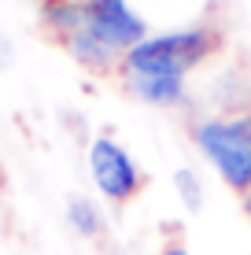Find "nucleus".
Wrapping results in <instances>:
<instances>
[{
  "label": "nucleus",
  "instance_id": "nucleus-12",
  "mask_svg": "<svg viewBox=\"0 0 251 255\" xmlns=\"http://www.w3.org/2000/svg\"><path fill=\"white\" fill-rule=\"evenodd\" d=\"M240 207H244V218H248V222H251V189L244 192V196H240Z\"/></svg>",
  "mask_w": 251,
  "mask_h": 255
},
{
  "label": "nucleus",
  "instance_id": "nucleus-10",
  "mask_svg": "<svg viewBox=\"0 0 251 255\" xmlns=\"http://www.w3.org/2000/svg\"><path fill=\"white\" fill-rule=\"evenodd\" d=\"M155 255H192V248H188L185 241H177V237H174V241L159 244V252H155Z\"/></svg>",
  "mask_w": 251,
  "mask_h": 255
},
{
  "label": "nucleus",
  "instance_id": "nucleus-3",
  "mask_svg": "<svg viewBox=\"0 0 251 255\" xmlns=\"http://www.w3.org/2000/svg\"><path fill=\"white\" fill-rule=\"evenodd\" d=\"M85 174L100 204L126 207L144 192V170L137 155L111 133H96L85 144Z\"/></svg>",
  "mask_w": 251,
  "mask_h": 255
},
{
  "label": "nucleus",
  "instance_id": "nucleus-13",
  "mask_svg": "<svg viewBox=\"0 0 251 255\" xmlns=\"http://www.w3.org/2000/svg\"><path fill=\"white\" fill-rule=\"evenodd\" d=\"M107 255H122V252H107Z\"/></svg>",
  "mask_w": 251,
  "mask_h": 255
},
{
  "label": "nucleus",
  "instance_id": "nucleus-2",
  "mask_svg": "<svg viewBox=\"0 0 251 255\" xmlns=\"http://www.w3.org/2000/svg\"><path fill=\"white\" fill-rule=\"evenodd\" d=\"M222 37L218 30L203 22L177 26V30L148 33L141 45H133L122 56V70L118 74H170V78H188L200 70L207 59L218 52Z\"/></svg>",
  "mask_w": 251,
  "mask_h": 255
},
{
  "label": "nucleus",
  "instance_id": "nucleus-11",
  "mask_svg": "<svg viewBox=\"0 0 251 255\" xmlns=\"http://www.w3.org/2000/svg\"><path fill=\"white\" fill-rule=\"evenodd\" d=\"M11 59H15V48H11V41H7L4 33H0V70L11 63Z\"/></svg>",
  "mask_w": 251,
  "mask_h": 255
},
{
  "label": "nucleus",
  "instance_id": "nucleus-8",
  "mask_svg": "<svg viewBox=\"0 0 251 255\" xmlns=\"http://www.w3.org/2000/svg\"><path fill=\"white\" fill-rule=\"evenodd\" d=\"M41 26L63 45L71 33H78L85 26V4H74V0H41Z\"/></svg>",
  "mask_w": 251,
  "mask_h": 255
},
{
  "label": "nucleus",
  "instance_id": "nucleus-1",
  "mask_svg": "<svg viewBox=\"0 0 251 255\" xmlns=\"http://www.w3.org/2000/svg\"><path fill=\"white\" fill-rule=\"evenodd\" d=\"M188 144L229 192L244 196L251 189V108L196 119L188 126Z\"/></svg>",
  "mask_w": 251,
  "mask_h": 255
},
{
  "label": "nucleus",
  "instance_id": "nucleus-9",
  "mask_svg": "<svg viewBox=\"0 0 251 255\" xmlns=\"http://www.w3.org/2000/svg\"><path fill=\"white\" fill-rule=\"evenodd\" d=\"M174 192H177V204L188 211V215H200V211L207 207V185L200 178V170L196 166H177L174 170Z\"/></svg>",
  "mask_w": 251,
  "mask_h": 255
},
{
  "label": "nucleus",
  "instance_id": "nucleus-6",
  "mask_svg": "<svg viewBox=\"0 0 251 255\" xmlns=\"http://www.w3.org/2000/svg\"><path fill=\"white\" fill-rule=\"evenodd\" d=\"M63 48H67V56H71L74 67L89 70V74H96V78H111V74H118V70H122V52L107 48L100 37H92L85 26L63 41Z\"/></svg>",
  "mask_w": 251,
  "mask_h": 255
},
{
  "label": "nucleus",
  "instance_id": "nucleus-5",
  "mask_svg": "<svg viewBox=\"0 0 251 255\" xmlns=\"http://www.w3.org/2000/svg\"><path fill=\"white\" fill-rule=\"evenodd\" d=\"M126 93L144 108H185L188 100V78H170V74H122Z\"/></svg>",
  "mask_w": 251,
  "mask_h": 255
},
{
  "label": "nucleus",
  "instance_id": "nucleus-4",
  "mask_svg": "<svg viewBox=\"0 0 251 255\" xmlns=\"http://www.w3.org/2000/svg\"><path fill=\"white\" fill-rule=\"evenodd\" d=\"M85 30L122 56L152 33L148 19L133 7V0H92V4H85Z\"/></svg>",
  "mask_w": 251,
  "mask_h": 255
},
{
  "label": "nucleus",
  "instance_id": "nucleus-7",
  "mask_svg": "<svg viewBox=\"0 0 251 255\" xmlns=\"http://www.w3.org/2000/svg\"><path fill=\"white\" fill-rule=\"evenodd\" d=\"M67 226L78 241H100L107 233V211L96 196H71L67 200Z\"/></svg>",
  "mask_w": 251,
  "mask_h": 255
}]
</instances>
